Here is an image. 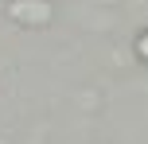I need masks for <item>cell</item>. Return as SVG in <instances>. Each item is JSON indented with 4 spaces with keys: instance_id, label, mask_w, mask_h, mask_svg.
I'll list each match as a JSON object with an SVG mask.
<instances>
[{
    "instance_id": "6da1fadb",
    "label": "cell",
    "mask_w": 148,
    "mask_h": 144,
    "mask_svg": "<svg viewBox=\"0 0 148 144\" xmlns=\"http://www.w3.org/2000/svg\"><path fill=\"white\" fill-rule=\"evenodd\" d=\"M51 16V8L43 4V0H16L12 4V20H31V23H39V20H47Z\"/></svg>"
},
{
    "instance_id": "7a4b0ae2",
    "label": "cell",
    "mask_w": 148,
    "mask_h": 144,
    "mask_svg": "<svg viewBox=\"0 0 148 144\" xmlns=\"http://www.w3.org/2000/svg\"><path fill=\"white\" fill-rule=\"evenodd\" d=\"M136 55H140V59L148 62V31H144V35H140V39H136Z\"/></svg>"
}]
</instances>
